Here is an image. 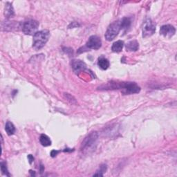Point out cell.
Instances as JSON below:
<instances>
[{"mask_svg":"<svg viewBox=\"0 0 177 177\" xmlns=\"http://www.w3.org/2000/svg\"><path fill=\"white\" fill-rule=\"evenodd\" d=\"M60 152V151H57V150H52L51 152V156H52V157H55L57 155V154Z\"/></svg>","mask_w":177,"mask_h":177,"instance_id":"cell-19","label":"cell"},{"mask_svg":"<svg viewBox=\"0 0 177 177\" xmlns=\"http://www.w3.org/2000/svg\"><path fill=\"white\" fill-rule=\"evenodd\" d=\"M40 143L42 144V145L44 146V147H48V146L51 145V139L48 136L45 134H42L40 136Z\"/></svg>","mask_w":177,"mask_h":177,"instance_id":"cell-15","label":"cell"},{"mask_svg":"<svg viewBox=\"0 0 177 177\" xmlns=\"http://www.w3.org/2000/svg\"><path fill=\"white\" fill-rule=\"evenodd\" d=\"M28 159H29V163H30V164H31V163L33 162V161H34V157L33 156L31 155V154H29V156H28Z\"/></svg>","mask_w":177,"mask_h":177,"instance_id":"cell-20","label":"cell"},{"mask_svg":"<svg viewBox=\"0 0 177 177\" xmlns=\"http://www.w3.org/2000/svg\"><path fill=\"white\" fill-rule=\"evenodd\" d=\"M5 16L8 18H13V16L15 15V12H14V9L13 8V6L11 4V3L7 2L5 6V12H4Z\"/></svg>","mask_w":177,"mask_h":177,"instance_id":"cell-13","label":"cell"},{"mask_svg":"<svg viewBox=\"0 0 177 177\" xmlns=\"http://www.w3.org/2000/svg\"><path fill=\"white\" fill-rule=\"evenodd\" d=\"M1 171L3 174L8 176H10L8 171V169H7V167H6V163L4 161L1 162Z\"/></svg>","mask_w":177,"mask_h":177,"instance_id":"cell-18","label":"cell"},{"mask_svg":"<svg viewBox=\"0 0 177 177\" xmlns=\"http://www.w3.org/2000/svg\"><path fill=\"white\" fill-rule=\"evenodd\" d=\"M124 46V42L122 40H118L115 42L111 46V50L115 53H120L122 51Z\"/></svg>","mask_w":177,"mask_h":177,"instance_id":"cell-12","label":"cell"},{"mask_svg":"<svg viewBox=\"0 0 177 177\" xmlns=\"http://www.w3.org/2000/svg\"><path fill=\"white\" fill-rule=\"evenodd\" d=\"M175 33V28L172 25L170 24L163 25L161 27V29H160V34H161V35L164 36L165 37H168V38H170V37L174 35Z\"/></svg>","mask_w":177,"mask_h":177,"instance_id":"cell-8","label":"cell"},{"mask_svg":"<svg viewBox=\"0 0 177 177\" xmlns=\"http://www.w3.org/2000/svg\"><path fill=\"white\" fill-rule=\"evenodd\" d=\"M121 29V24L120 20L114 22L108 26L107 31L105 33V39L107 41H112L115 37L118 35V34L120 32Z\"/></svg>","mask_w":177,"mask_h":177,"instance_id":"cell-4","label":"cell"},{"mask_svg":"<svg viewBox=\"0 0 177 177\" xmlns=\"http://www.w3.org/2000/svg\"><path fill=\"white\" fill-rule=\"evenodd\" d=\"M107 171V165H102L100 166V168L96 171V173H95L94 176H103L104 173Z\"/></svg>","mask_w":177,"mask_h":177,"instance_id":"cell-17","label":"cell"},{"mask_svg":"<svg viewBox=\"0 0 177 177\" xmlns=\"http://www.w3.org/2000/svg\"><path fill=\"white\" fill-rule=\"evenodd\" d=\"M86 46L89 49H99L102 46V41L100 37L97 35L91 36L87 41Z\"/></svg>","mask_w":177,"mask_h":177,"instance_id":"cell-7","label":"cell"},{"mask_svg":"<svg viewBox=\"0 0 177 177\" xmlns=\"http://www.w3.org/2000/svg\"><path fill=\"white\" fill-rule=\"evenodd\" d=\"M50 33L48 30H42L37 31L33 35V47L35 50H40L45 46L48 42Z\"/></svg>","mask_w":177,"mask_h":177,"instance_id":"cell-2","label":"cell"},{"mask_svg":"<svg viewBox=\"0 0 177 177\" xmlns=\"http://www.w3.org/2000/svg\"><path fill=\"white\" fill-rule=\"evenodd\" d=\"M39 22L34 19H29L23 22L21 24V28L24 33L26 35H35L36 30L38 29Z\"/></svg>","mask_w":177,"mask_h":177,"instance_id":"cell-5","label":"cell"},{"mask_svg":"<svg viewBox=\"0 0 177 177\" xmlns=\"http://www.w3.org/2000/svg\"><path fill=\"white\" fill-rule=\"evenodd\" d=\"M71 67H72L74 72L76 73H80L82 71H84L87 69V65L84 62L81 60H74L71 62Z\"/></svg>","mask_w":177,"mask_h":177,"instance_id":"cell-9","label":"cell"},{"mask_svg":"<svg viewBox=\"0 0 177 177\" xmlns=\"http://www.w3.org/2000/svg\"><path fill=\"white\" fill-rule=\"evenodd\" d=\"M156 31V24L151 19H147L142 27V37H148L152 36Z\"/></svg>","mask_w":177,"mask_h":177,"instance_id":"cell-6","label":"cell"},{"mask_svg":"<svg viewBox=\"0 0 177 177\" xmlns=\"http://www.w3.org/2000/svg\"><path fill=\"white\" fill-rule=\"evenodd\" d=\"M112 86L111 88H117L121 89L122 93L125 95H129L138 94L140 92L141 88L135 83L128 82V83H111Z\"/></svg>","mask_w":177,"mask_h":177,"instance_id":"cell-1","label":"cell"},{"mask_svg":"<svg viewBox=\"0 0 177 177\" xmlns=\"http://www.w3.org/2000/svg\"><path fill=\"white\" fill-rule=\"evenodd\" d=\"M98 138V134L96 131L90 133L87 137L84 139L81 145V151L87 152L94 149V145L96 144Z\"/></svg>","mask_w":177,"mask_h":177,"instance_id":"cell-3","label":"cell"},{"mask_svg":"<svg viewBox=\"0 0 177 177\" xmlns=\"http://www.w3.org/2000/svg\"><path fill=\"white\" fill-rule=\"evenodd\" d=\"M98 65L101 69L103 70H107L109 67H110V61H109L107 58H105L104 57H100L98 58Z\"/></svg>","mask_w":177,"mask_h":177,"instance_id":"cell-11","label":"cell"},{"mask_svg":"<svg viewBox=\"0 0 177 177\" xmlns=\"http://www.w3.org/2000/svg\"><path fill=\"white\" fill-rule=\"evenodd\" d=\"M120 24H121V29L122 30H127L129 27L131 26V20L129 18L125 17V18L120 20Z\"/></svg>","mask_w":177,"mask_h":177,"instance_id":"cell-14","label":"cell"},{"mask_svg":"<svg viewBox=\"0 0 177 177\" xmlns=\"http://www.w3.org/2000/svg\"><path fill=\"white\" fill-rule=\"evenodd\" d=\"M5 130L8 136H11L15 132V127L11 122L8 121L5 126Z\"/></svg>","mask_w":177,"mask_h":177,"instance_id":"cell-16","label":"cell"},{"mask_svg":"<svg viewBox=\"0 0 177 177\" xmlns=\"http://www.w3.org/2000/svg\"><path fill=\"white\" fill-rule=\"evenodd\" d=\"M127 51H137L139 49V44L137 40H131L126 44Z\"/></svg>","mask_w":177,"mask_h":177,"instance_id":"cell-10","label":"cell"}]
</instances>
